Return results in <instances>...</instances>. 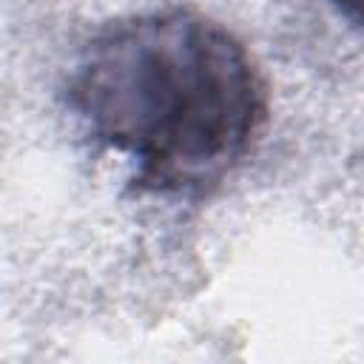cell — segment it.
I'll use <instances>...</instances> for the list:
<instances>
[{
  "label": "cell",
  "mask_w": 364,
  "mask_h": 364,
  "mask_svg": "<svg viewBox=\"0 0 364 364\" xmlns=\"http://www.w3.org/2000/svg\"><path fill=\"white\" fill-rule=\"evenodd\" d=\"M68 108L136 171V191L205 196L250 154L267 88L245 43L193 9L108 23L80 51Z\"/></svg>",
  "instance_id": "obj_1"
},
{
  "label": "cell",
  "mask_w": 364,
  "mask_h": 364,
  "mask_svg": "<svg viewBox=\"0 0 364 364\" xmlns=\"http://www.w3.org/2000/svg\"><path fill=\"white\" fill-rule=\"evenodd\" d=\"M330 3L338 9V14H341L353 28L361 26V0H330Z\"/></svg>",
  "instance_id": "obj_2"
}]
</instances>
